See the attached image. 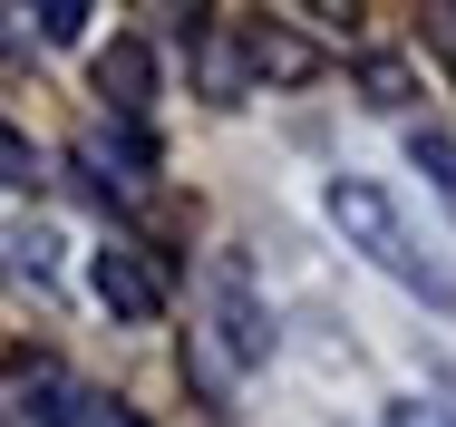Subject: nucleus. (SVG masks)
Masks as SVG:
<instances>
[{
	"label": "nucleus",
	"mask_w": 456,
	"mask_h": 427,
	"mask_svg": "<svg viewBox=\"0 0 456 427\" xmlns=\"http://www.w3.org/2000/svg\"><path fill=\"white\" fill-rule=\"evenodd\" d=\"M330 224H340V234H350V243H360V253L379 262V272H398V282H408L418 301H437V311H456V272H447L437 253H428L418 234H408V214H398V204H388L379 185H360V175H340V185H330Z\"/></svg>",
	"instance_id": "1"
},
{
	"label": "nucleus",
	"mask_w": 456,
	"mask_h": 427,
	"mask_svg": "<svg viewBox=\"0 0 456 427\" xmlns=\"http://www.w3.org/2000/svg\"><path fill=\"white\" fill-rule=\"evenodd\" d=\"M204 321H214V341L233 369H263L273 359V311H263V282H253V262L224 253L214 262V282H204Z\"/></svg>",
	"instance_id": "2"
},
{
	"label": "nucleus",
	"mask_w": 456,
	"mask_h": 427,
	"mask_svg": "<svg viewBox=\"0 0 456 427\" xmlns=\"http://www.w3.org/2000/svg\"><path fill=\"white\" fill-rule=\"evenodd\" d=\"M88 87L117 117H146V107H156V49H146V39H107L88 59Z\"/></svg>",
	"instance_id": "3"
},
{
	"label": "nucleus",
	"mask_w": 456,
	"mask_h": 427,
	"mask_svg": "<svg viewBox=\"0 0 456 427\" xmlns=\"http://www.w3.org/2000/svg\"><path fill=\"white\" fill-rule=\"evenodd\" d=\"M88 272H97V301H107L117 321H146V311H166V272H156L146 253H126V243H107V253H97Z\"/></svg>",
	"instance_id": "4"
},
{
	"label": "nucleus",
	"mask_w": 456,
	"mask_h": 427,
	"mask_svg": "<svg viewBox=\"0 0 456 427\" xmlns=\"http://www.w3.org/2000/svg\"><path fill=\"white\" fill-rule=\"evenodd\" d=\"M233 49H243L263 78H311V69H321V49H311V39H291V29H273V20H243V29H233Z\"/></svg>",
	"instance_id": "5"
},
{
	"label": "nucleus",
	"mask_w": 456,
	"mask_h": 427,
	"mask_svg": "<svg viewBox=\"0 0 456 427\" xmlns=\"http://www.w3.org/2000/svg\"><path fill=\"white\" fill-rule=\"evenodd\" d=\"M360 87L379 107H408V69H398V59H360Z\"/></svg>",
	"instance_id": "6"
},
{
	"label": "nucleus",
	"mask_w": 456,
	"mask_h": 427,
	"mask_svg": "<svg viewBox=\"0 0 456 427\" xmlns=\"http://www.w3.org/2000/svg\"><path fill=\"white\" fill-rule=\"evenodd\" d=\"M78 427H146V418H136L126 398H97V389H88V398H78Z\"/></svg>",
	"instance_id": "7"
},
{
	"label": "nucleus",
	"mask_w": 456,
	"mask_h": 427,
	"mask_svg": "<svg viewBox=\"0 0 456 427\" xmlns=\"http://www.w3.org/2000/svg\"><path fill=\"white\" fill-rule=\"evenodd\" d=\"M418 166H428V175L456 194V146H447V136H428V127H418Z\"/></svg>",
	"instance_id": "8"
},
{
	"label": "nucleus",
	"mask_w": 456,
	"mask_h": 427,
	"mask_svg": "<svg viewBox=\"0 0 456 427\" xmlns=\"http://www.w3.org/2000/svg\"><path fill=\"white\" fill-rule=\"evenodd\" d=\"M428 49H437V69L456 78V10H428Z\"/></svg>",
	"instance_id": "9"
},
{
	"label": "nucleus",
	"mask_w": 456,
	"mask_h": 427,
	"mask_svg": "<svg viewBox=\"0 0 456 427\" xmlns=\"http://www.w3.org/2000/svg\"><path fill=\"white\" fill-rule=\"evenodd\" d=\"M39 29H59V39L88 29V0H39Z\"/></svg>",
	"instance_id": "10"
},
{
	"label": "nucleus",
	"mask_w": 456,
	"mask_h": 427,
	"mask_svg": "<svg viewBox=\"0 0 456 427\" xmlns=\"http://www.w3.org/2000/svg\"><path fill=\"white\" fill-rule=\"evenodd\" d=\"M388 427H447V418H437V398H398V408H388Z\"/></svg>",
	"instance_id": "11"
},
{
	"label": "nucleus",
	"mask_w": 456,
	"mask_h": 427,
	"mask_svg": "<svg viewBox=\"0 0 456 427\" xmlns=\"http://www.w3.org/2000/svg\"><path fill=\"white\" fill-rule=\"evenodd\" d=\"M0 175H20V185H29V175H39V166H29V146H20V136H10V127H0Z\"/></svg>",
	"instance_id": "12"
},
{
	"label": "nucleus",
	"mask_w": 456,
	"mask_h": 427,
	"mask_svg": "<svg viewBox=\"0 0 456 427\" xmlns=\"http://www.w3.org/2000/svg\"><path fill=\"white\" fill-rule=\"evenodd\" d=\"M437 418H447V427H456V379H447V389H437Z\"/></svg>",
	"instance_id": "13"
}]
</instances>
